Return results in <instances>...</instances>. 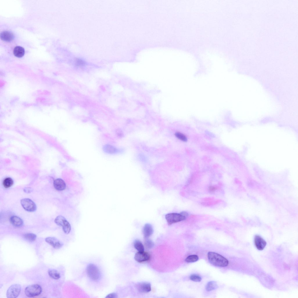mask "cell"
<instances>
[{"label":"cell","mask_w":298,"mask_h":298,"mask_svg":"<svg viewBox=\"0 0 298 298\" xmlns=\"http://www.w3.org/2000/svg\"><path fill=\"white\" fill-rule=\"evenodd\" d=\"M86 271L88 276L93 280L96 281L100 278V271L95 265L92 264H89L87 267Z\"/></svg>","instance_id":"obj_3"},{"label":"cell","mask_w":298,"mask_h":298,"mask_svg":"<svg viewBox=\"0 0 298 298\" xmlns=\"http://www.w3.org/2000/svg\"><path fill=\"white\" fill-rule=\"evenodd\" d=\"M42 292L41 286L37 284H32L27 286L25 289L26 295L29 297H33L40 295Z\"/></svg>","instance_id":"obj_5"},{"label":"cell","mask_w":298,"mask_h":298,"mask_svg":"<svg viewBox=\"0 0 298 298\" xmlns=\"http://www.w3.org/2000/svg\"><path fill=\"white\" fill-rule=\"evenodd\" d=\"M55 188L57 190L61 191L64 190L66 188V185L64 181L61 178L55 180L53 183Z\"/></svg>","instance_id":"obj_13"},{"label":"cell","mask_w":298,"mask_h":298,"mask_svg":"<svg viewBox=\"0 0 298 298\" xmlns=\"http://www.w3.org/2000/svg\"><path fill=\"white\" fill-rule=\"evenodd\" d=\"M217 189V187L216 186H210L208 188V190L209 191L211 192H213L215 191Z\"/></svg>","instance_id":"obj_27"},{"label":"cell","mask_w":298,"mask_h":298,"mask_svg":"<svg viewBox=\"0 0 298 298\" xmlns=\"http://www.w3.org/2000/svg\"><path fill=\"white\" fill-rule=\"evenodd\" d=\"M48 273L49 276L51 278L55 279H58L60 277V274L56 270H49L48 271Z\"/></svg>","instance_id":"obj_19"},{"label":"cell","mask_w":298,"mask_h":298,"mask_svg":"<svg viewBox=\"0 0 298 298\" xmlns=\"http://www.w3.org/2000/svg\"><path fill=\"white\" fill-rule=\"evenodd\" d=\"M76 64L78 66L82 65H84V63L80 60H78L77 61Z\"/></svg>","instance_id":"obj_30"},{"label":"cell","mask_w":298,"mask_h":298,"mask_svg":"<svg viewBox=\"0 0 298 298\" xmlns=\"http://www.w3.org/2000/svg\"><path fill=\"white\" fill-rule=\"evenodd\" d=\"M54 222L58 225L62 227L65 233L68 234L70 233L71 229L70 225L64 217L61 215L58 216L56 218Z\"/></svg>","instance_id":"obj_4"},{"label":"cell","mask_w":298,"mask_h":298,"mask_svg":"<svg viewBox=\"0 0 298 298\" xmlns=\"http://www.w3.org/2000/svg\"><path fill=\"white\" fill-rule=\"evenodd\" d=\"M104 149L106 152L109 153H114L116 151L114 147L110 145H107L104 147Z\"/></svg>","instance_id":"obj_25"},{"label":"cell","mask_w":298,"mask_h":298,"mask_svg":"<svg viewBox=\"0 0 298 298\" xmlns=\"http://www.w3.org/2000/svg\"><path fill=\"white\" fill-rule=\"evenodd\" d=\"M24 238L26 240L30 242L35 241L36 238V235L33 233H27L23 235Z\"/></svg>","instance_id":"obj_20"},{"label":"cell","mask_w":298,"mask_h":298,"mask_svg":"<svg viewBox=\"0 0 298 298\" xmlns=\"http://www.w3.org/2000/svg\"><path fill=\"white\" fill-rule=\"evenodd\" d=\"M150 258L149 254L147 252L143 251H139L135 254V260L139 262H141L149 260Z\"/></svg>","instance_id":"obj_8"},{"label":"cell","mask_w":298,"mask_h":298,"mask_svg":"<svg viewBox=\"0 0 298 298\" xmlns=\"http://www.w3.org/2000/svg\"><path fill=\"white\" fill-rule=\"evenodd\" d=\"M117 295L116 294L113 293L110 294L107 296L106 297L107 298H116V297Z\"/></svg>","instance_id":"obj_29"},{"label":"cell","mask_w":298,"mask_h":298,"mask_svg":"<svg viewBox=\"0 0 298 298\" xmlns=\"http://www.w3.org/2000/svg\"><path fill=\"white\" fill-rule=\"evenodd\" d=\"M14 37L13 33L12 32L5 31H2L0 34L1 39L6 42H10L13 39Z\"/></svg>","instance_id":"obj_14"},{"label":"cell","mask_w":298,"mask_h":298,"mask_svg":"<svg viewBox=\"0 0 298 298\" xmlns=\"http://www.w3.org/2000/svg\"><path fill=\"white\" fill-rule=\"evenodd\" d=\"M21 287L18 284H14L10 286L8 289L6 296L9 298L17 297L20 292Z\"/></svg>","instance_id":"obj_6"},{"label":"cell","mask_w":298,"mask_h":298,"mask_svg":"<svg viewBox=\"0 0 298 298\" xmlns=\"http://www.w3.org/2000/svg\"><path fill=\"white\" fill-rule=\"evenodd\" d=\"M142 232L145 238H148L152 234L153 229L152 225L148 223L144 225L142 229Z\"/></svg>","instance_id":"obj_12"},{"label":"cell","mask_w":298,"mask_h":298,"mask_svg":"<svg viewBox=\"0 0 298 298\" xmlns=\"http://www.w3.org/2000/svg\"><path fill=\"white\" fill-rule=\"evenodd\" d=\"M144 245L146 248L148 249L152 248L154 246V244L150 240L147 238H145Z\"/></svg>","instance_id":"obj_23"},{"label":"cell","mask_w":298,"mask_h":298,"mask_svg":"<svg viewBox=\"0 0 298 298\" xmlns=\"http://www.w3.org/2000/svg\"><path fill=\"white\" fill-rule=\"evenodd\" d=\"M254 243L256 248L259 250H263L267 244L266 241L258 235H256L255 237Z\"/></svg>","instance_id":"obj_9"},{"label":"cell","mask_w":298,"mask_h":298,"mask_svg":"<svg viewBox=\"0 0 298 298\" xmlns=\"http://www.w3.org/2000/svg\"><path fill=\"white\" fill-rule=\"evenodd\" d=\"M208 259L212 265L218 267H225L228 264V261L226 258L218 253L212 252H209Z\"/></svg>","instance_id":"obj_1"},{"label":"cell","mask_w":298,"mask_h":298,"mask_svg":"<svg viewBox=\"0 0 298 298\" xmlns=\"http://www.w3.org/2000/svg\"><path fill=\"white\" fill-rule=\"evenodd\" d=\"M190 278L191 280L195 282H200L201 280V278L200 276L195 274L191 275Z\"/></svg>","instance_id":"obj_26"},{"label":"cell","mask_w":298,"mask_h":298,"mask_svg":"<svg viewBox=\"0 0 298 298\" xmlns=\"http://www.w3.org/2000/svg\"><path fill=\"white\" fill-rule=\"evenodd\" d=\"M188 216V213L185 212L180 213H171L166 214L165 219L168 225H171L185 220Z\"/></svg>","instance_id":"obj_2"},{"label":"cell","mask_w":298,"mask_h":298,"mask_svg":"<svg viewBox=\"0 0 298 298\" xmlns=\"http://www.w3.org/2000/svg\"><path fill=\"white\" fill-rule=\"evenodd\" d=\"M198 259V256L196 255H191L187 257L185 261L187 262H192L197 261Z\"/></svg>","instance_id":"obj_22"},{"label":"cell","mask_w":298,"mask_h":298,"mask_svg":"<svg viewBox=\"0 0 298 298\" xmlns=\"http://www.w3.org/2000/svg\"><path fill=\"white\" fill-rule=\"evenodd\" d=\"M10 221L13 225L16 227L22 226L23 223L22 220L16 216H12L10 218Z\"/></svg>","instance_id":"obj_15"},{"label":"cell","mask_w":298,"mask_h":298,"mask_svg":"<svg viewBox=\"0 0 298 298\" xmlns=\"http://www.w3.org/2000/svg\"><path fill=\"white\" fill-rule=\"evenodd\" d=\"M217 283L214 281L209 282L206 286V289L207 291H211L215 290L217 288Z\"/></svg>","instance_id":"obj_17"},{"label":"cell","mask_w":298,"mask_h":298,"mask_svg":"<svg viewBox=\"0 0 298 298\" xmlns=\"http://www.w3.org/2000/svg\"><path fill=\"white\" fill-rule=\"evenodd\" d=\"M25 53L24 48L20 46H17L13 49V54L16 57L20 58L22 57Z\"/></svg>","instance_id":"obj_16"},{"label":"cell","mask_w":298,"mask_h":298,"mask_svg":"<svg viewBox=\"0 0 298 298\" xmlns=\"http://www.w3.org/2000/svg\"><path fill=\"white\" fill-rule=\"evenodd\" d=\"M24 191L27 193H29L31 192L32 191V189L31 188L29 187L25 188L24 189Z\"/></svg>","instance_id":"obj_28"},{"label":"cell","mask_w":298,"mask_h":298,"mask_svg":"<svg viewBox=\"0 0 298 298\" xmlns=\"http://www.w3.org/2000/svg\"><path fill=\"white\" fill-rule=\"evenodd\" d=\"M134 246L135 248L139 251H144V246L140 241L138 240H136L134 242Z\"/></svg>","instance_id":"obj_21"},{"label":"cell","mask_w":298,"mask_h":298,"mask_svg":"<svg viewBox=\"0 0 298 298\" xmlns=\"http://www.w3.org/2000/svg\"><path fill=\"white\" fill-rule=\"evenodd\" d=\"M45 241L55 249H59L63 244L57 239L53 237H48L45 239Z\"/></svg>","instance_id":"obj_10"},{"label":"cell","mask_w":298,"mask_h":298,"mask_svg":"<svg viewBox=\"0 0 298 298\" xmlns=\"http://www.w3.org/2000/svg\"><path fill=\"white\" fill-rule=\"evenodd\" d=\"M175 135L177 138L181 141H186L187 140V139L186 136L180 132H176L175 133Z\"/></svg>","instance_id":"obj_24"},{"label":"cell","mask_w":298,"mask_h":298,"mask_svg":"<svg viewBox=\"0 0 298 298\" xmlns=\"http://www.w3.org/2000/svg\"><path fill=\"white\" fill-rule=\"evenodd\" d=\"M21 205L26 210L29 212L35 211L36 209V206L34 202L31 199L24 198L20 201Z\"/></svg>","instance_id":"obj_7"},{"label":"cell","mask_w":298,"mask_h":298,"mask_svg":"<svg viewBox=\"0 0 298 298\" xmlns=\"http://www.w3.org/2000/svg\"><path fill=\"white\" fill-rule=\"evenodd\" d=\"M138 290L140 292L147 293L151 290L150 284L147 282H141L138 283L136 286Z\"/></svg>","instance_id":"obj_11"},{"label":"cell","mask_w":298,"mask_h":298,"mask_svg":"<svg viewBox=\"0 0 298 298\" xmlns=\"http://www.w3.org/2000/svg\"><path fill=\"white\" fill-rule=\"evenodd\" d=\"M13 184V179L9 177H8L5 178L3 182L4 187L6 188H8L11 187Z\"/></svg>","instance_id":"obj_18"}]
</instances>
